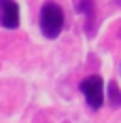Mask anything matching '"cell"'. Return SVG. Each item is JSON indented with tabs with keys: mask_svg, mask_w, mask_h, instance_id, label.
Here are the masks:
<instances>
[{
	"mask_svg": "<svg viewBox=\"0 0 121 123\" xmlns=\"http://www.w3.org/2000/svg\"><path fill=\"white\" fill-rule=\"evenodd\" d=\"M64 28V11L57 2H45L40 9V30L47 38H57Z\"/></svg>",
	"mask_w": 121,
	"mask_h": 123,
	"instance_id": "cell-1",
	"label": "cell"
},
{
	"mask_svg": "<svg viewBox=\"0 0 121 123\" xmlns=\"http://www.w3.org/2000/svg\"><path fill=\"white\" fill-rule=\"evenodd\" d=\"M81 93L85 96L87 104L91 111H98L102 104H104V81L98 76V74H91L81 81Z\"/></svg>",
	"mask_w": 121,
	"mask_h": 123,
	"instance_id": "cell-2",
	"label": "cell"
},
{
	"mask_svg": "<svg viewBox=\"0 0 121 123\" xmlns=\"http://www.w3.org/2000/svg\"><path fill=\"white\" fill-rule=\"evenodd\" d=\"M0 24L6 30L19 28V4L15 0H0Z\"/></svg>",
	"mask_w": 121,
	"mask_h": 123,
	"instance_id": "cell-3",
	"label": "cell"
},
{
	"mask_svg": "<svg viewBox=\"0 0 121 123\" xmlns=\"http://www.w3.org/2000/svg\"><path fill=\"white\" fill-rule=\"evenodd\" d=\"M76 11L83 13L85 17H87V24H85V30L89 32V34H94V28H96V21H94V0H76Z\"/></svg>",
	"mask_w": 121,
	"mask_h": 123,
	"instance_id": "cell-4",
	"label": "cell"
},
{
	"mask_svg": "<svg viewBox=\"0 0 121 123\" xmlns=\"http://www.w3.org/2000/svg\"><path fill=\"white\" fill-rule=\"evenodd\" d=\"M108 102H110V106H115V108L121 106V91H119V87H117L115 81L108 83Z\"/></svg>",
	"mask_w": 121,
	"mask_h": 123,
	"instance_id": "cell-5",
	"label": "cell"
},
{
	"mask_svg": "<svg viewBox=\"0 0 121 123\" xmlns=\"http://www.w3.org/2000/svg\"><path fill=\"white\" fill-rule=\"evenodd\" d=\"M115 2H117V4H119V6H121V0H115Z\"/></svg>",
	"mask_w": 121,
	"mask_h": 123,
	"instance_id": "cell-6",
	"label": "cell"
}]
</instances>
